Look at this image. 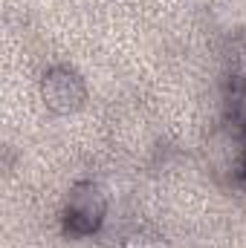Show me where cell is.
<instances>
[{"label":"cell","instance_id":"6da1fadb","mask_svg":"<svg viewBox=\"0 0 246 248\" xmlns=\"http://www.w3.org/2000/svg\"><path fill=\"white\" fill-rule=\"evenodd\" d=\"M105 219V193L93 182H81L72 187L67 199V228L72 234H90Z\"/></svg>","mask_w":246,"mask_h":248},{"label":"cell","instance_id":"7a4b0ae2","mask_svg":"<svg viewBox=\"0 0 246 248\" xmlns=\"http://www.w3.org/2000/svg\"><path fill=\"white\" fill-rule=\"evenodd\" d=\"M44 101L50 110L55 113H72L81 107L84 101V81L78 78V72L67 69V66H55L44 75Z\"/></svg>","mask_w":246,"mask_h":248},{"label":"cell","instance_id":"3957f363","mask_svg":"<svg viewBox=\"0 0 246 248\" xmlns=\"http://www.w3.org/2000/svg\"><path fill=\"white\" fill-rule=\"evenodd\" d=\"M124 248H154V243H148V240H142V237H130Z\"/></svg>","mask_w":246,"mask_h":248}]
</instances>
